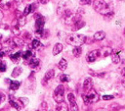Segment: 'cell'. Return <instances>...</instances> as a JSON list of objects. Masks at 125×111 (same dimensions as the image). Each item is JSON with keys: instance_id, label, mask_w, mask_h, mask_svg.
Returning <instances> with one entry per match:
<instances>
[{"instance_id": "1", "label": "cell", "mask_w": 125, "mask_h": 111, "mask_svg": "<svg viewBox=\"0 0 125 111\" xmlns=\"http://www.w3.org/2000/svg\"><path fill=\"white\" fill-rule=\"evenodd\" d=\"M86 39L87 37L83 35H75V34H73V35H69L66 37V41L72 45V46H80L82 45L84 42H86Z\"/></svg>"}, {"instance_id": "2", "label": "cell", "mask_w": 125, "mask_h": 111, "mask_svg": "<svg viewBox=\"0 0 125 111\" xmlns=\"http://www.w3.org/2000/svg\"><path fill=\"white\" fill-rule=\"evenodd\" d=\"M93 7H94L95 11H97L98 13L102 14L104 16L111 11L110 6L104 1V0H95L93 2Z\"/></svg>"}, {"instance_id": "3", "label": "cell", "mask_w": 125, "mask_h": 111, "mask_svg": "<svg viewBox=\"0 0 125 111\" xmlns=\"http://www.w3.org/2000/svg\"><path fill=\"white\" fill-rule=\"evenodd\" d=\"M99 98H100L99 93L93 89L82 94V99H83L84 103L87 104V105H90V104H93V103L97 102L99 100Z\"/></svg>"}, {"instance_id": "4", "label": "cell", "mask_w": 125, "mask_h": 111, "mask_svg": "<svg viewBox=\"0 0 125 111\" xmlns=\"http://www.w3.org/2000/svg\"><path fill=\"white\" fill-rule=\"evenodd\" d=\"M64 92H65V89H64V86L63 85H59L56 90L54 91V99L57 103H60V102H63L64 101Z\"/></svg>"}, {"instance_id": "5", "label": "cell", "mask_w": 125, "mask_h": 111, "mask_svg": "<svg viewBox=\"0 0 125 111\" xmlns=\"http://www.w3.org/2000/svg\"><path fill=\"white\" fill-rule=\"evenodd\" d=\"M44 24H45V19L40 14H36L35 15V29L36 30H43Z\"/></svg>"}, {"instance_id": "6", "label": "cell", "mask_w": 125, "mask_h": 111, "mask_svg": "<svg viewBox=\"0 0 125 111\" xmlns=\"http://www.w3.org/2000/svg\"><path fill=\"white\" fill-rule=\"evenodd\" d=\"M101 55V53H100V50H92L90 51L88 54H87V56H86V60L88 62H94L98 59V57Z\"/></svg>"}, {"instance_id": "7", "label": "cell", "mask_w": 125, "mask_h": 111, "mask_svg": "<svg viewBox=\"0 0 125 111\" xmlns=\"http://www.w3.org/2000/svg\"><path fill=\"white\" fill-rule=\"evenodd\" d=\"M93 88V81L91 78H86L84 83H83V91L84 92H89L90 90H92Z\"/></svg>"}, {"instance_id": "8", "label": "cell", "mask_w": 125, "mask_h": 111, "mask_svg": "<svg viewBox=\"0 0 125 111\" xmlns=\"http://www.w3.org/2000/svg\"><path fill=\"white\" fill-rule=\"evenodd\" d=\"M55 77V70L51 69V70H49L45 73L44 75V80L45 81H50V80H52L53 78Z\"/></svg>"}, {"instance_id": "9", "label": "cell", "mask_w": 125, "mask_h": 111, "mask_svg": "<svg viewBox=\"0 0 125 111\" xmlns=\"http://www.w3.org/2000/svg\"><path fill=\"white\" fill-rule=\"evenodd\" d=\"M56 111H68V106L66 102H60L58 103L57 107H56Z\"/></svg>"}, {"instance_id": "10", "label": "cell", "mask_w": 125, "mask_h": 111, "mask_svg": "<svg viewBox=\"0 0 125 111\" xmlns=\"http://www.w3.org/2000/svg\"><path fill=\"white\" fill-rule=\"evenodd\" d=\"M105 37H106V33L103 32V31L97 32V33L94 35V39H95V40H103Z\"/></svg>"}, {"instance_id": "11", "label": "cell", "mask_w": 125, "mask_h": 111, "mask_svg": "<svg viewBox=\"0 0 125 111\" xmlns=\"http://www.w3.org/2000/svg\"><path fill=\"white\" fill-rule=\"evenodd\" d=\"M100 53H101V55H103L104 57H107L112 53V49L110 47H104V48H102V50H100Z\"/></svg>"}, {"instance_id": "12", "label": "cell", "mask_w": 125, "mask_h": 111, "mask_svg": "<svg viewBox=\"0 0 125 111\" xmlns=\"http://www.w3.org/2000/svg\"><path fill=\"white\" fill-rule=\"evenodd\" d=\"M63 44H61V43H56L55 44V46H54V48H53V54L54 55H58V54H60L62 51H63Z\"/></svg>"}, {"instance_id": "13", "label": "cell", "mask_w": 125, "mask_h": 111, "mask_svg": "<svg viewBox=\"0 0 125 111\" xmlns=\"http://www.w3.org/2000/svg\"><path fill=\"white\" fill-rule=\"evenodd\" d=\"M58 67H59V69H60L61 71H65V70L66 69V67H67V62H66V60L64 59V58H62V59L60 60V62L58 63Z\"/></svg>"}, {"instance_id": "14", "label": "cell", "mask_w": 125, "mask_h": 111, "mask_svg": "<svg viewBox=\"0 0 125 111\" xmlns=\"http://www.w3.org/2000/svg\"><path fill=\"white\" fill-rule=\"evenodd\" d=\"M20 85H21V83L18 82V81H12L10 82V87L9 89L11 91H17L19 88H20Z\"/></svg>"}, {"instance_id": "15", "label": "cell", "mask_w": 125, "mask_h": 111, "mask_svg": "<svg viewBox=\"0 0 125 111\" xmlns=\"http://www.w3.org/2000/svg\"><path fill=\"white\" fill-rule=\"evenodd\" d=\"M82 53V49L80 46H74V48L72 49V54L75 57H80V55Z\"/></svg>"}, {"instance_id": "16", "label": "cell", "mask_w": 125, "mask_h": 111, "mask_svg": "<svg viewBox=\"0 0 125 111\" xmlns=\"http://www.w3.org/2000/svg\"><path fill=\"white\" fill-rule=\"evenodd\" d=\"M21 56H22V53L19 51V52L10 54V59H11L13 62H18V60H19V58H20Z\"/></svg>"}, {"instance_id": "17", "label": "cell", "mask_w": 125, "mask_h": 111, "mask_svg": "<svg viewBox=\"0 0 125 111\" xmlns=\"http://www.w3.org/2000/svg\"><path fill=\"white\" fill-rule=\"evenodd\" d=\"M110 56H111V60H112V62L114 64H118L120 62V57H119V55L117 53H115V52L112 51V53L110 54Z\"/></svg>"}, {"instance_id": "18", "label": "cell", "mask_w": 125, "mask_h": 111, "mask_svg": "<svg viewBox=\"0 0 125 111\" xmlns=\"http://www.w3.org/2000/svg\"><path fill=\"white\" fill-rule=\"evenodd\" d=\"M74 25V27H73V31H77V30H79V29H81V28H83L84 26H85V23L83 22V21H78V22H76L75 24H73Z\"/></svg>"}, {"instance_id": "19", "label": "cell", "mask_w": 125, "mask_h": 111, "mask_svg": "<svg viewBox=\"0 0 125 111\" xmlns=\"http://www.w3.org/2000/svg\"><path fill=\"white\" fill-rule=\"evenodd\" d=\"M13 42H14L15 47H21V46H22V45H23V40H22V39H21V38H19V37H15V38H13Z\"/></svg>"}, {"instance_id": "20", "label": "cell", "mask_w": 125, "mask_h": 111, "mask_svg": "<svg viewBox=\"0 0 125 111\" xmlns=\"http://www.w3.org/2000/svg\"><path fill=\"white\" fill-rule=\"evenodd\" d=\"M22 70L21 67H16V68H14V70H13V72H12V77H13V78L19 77V76L22 74Z\"/></svg>"}, {"instance_id": "21", "label": "cell", "mask_w": 125, "mask_h": 111, "mask_svg": "<svg viewBox=\"0 0 125 111\" xmlns=\"http://www.w3.org/2000/svg\"><path fill=\"white\" fill-rule=\"evenodd\" d=\"M22 57L24 59V60H28V59H30L32 58V52L30 50H27L26 52H23L22 55Z\"/></svg>"}, {"instance_id": "22", "label": "cell", "mask_w": 125, "mask_h": 111, "mask_svg": "<svg viewBox=\"0 0 125 111\" xmlns=\"http://www.w3.org/2000/svg\"><path fill=\"white\" fill-rule=\"evenodd\" d=\"M39 63H40V61H39L38 59H36V58H30L29 66H30L31 68H36V67L39 65Z\"/></svg>"}, {"instance_id": "23", "label": "cell", "mask_w": 125, "mask_h": 111, "mask_svg": "<svg viewBox=\"0 0 125 111\" xmlns=\"http://www.w3.org/2000/svg\"><path fill=\"white\" fill-rule=\"evenodd\" d=\"M67 100L69 102V104H73V103H76V99H75V96L73 95V93L69 92L67 94Z\"/></svg>"}, {"instance_id": "24", "label": "cell", "mask_w": 125, "mask_h": 111, "mask_svg": "<svg viewBox=\"0 0 125 111\" xmlns=\"http://www.w3.org/2000/svg\"><path fill=\"white\" fill-rule=\"evenodd\" d=\"M69 80H70V78H69L68 75L62 74V75L60 76V81H61L62 83H67V82H69Z\"/></svg>"}, {"instance_id": "25", "label": "cell", "mask_w": 125, "mask_h": 111, "mask_svg": "<svg viewBox=\"0 0 125 111\" xmlns=\"http://www.w3.org/2000/svg\"><path fill=\"white\" fill-rule=\"evenodd\" d=\"M9 103H10V105H11V106H13L14 108H16L17 110H20V109H21V106L19 105V103H18L16 100L10 99V100H9Z\"/></svg>"}, {"instance_id": "26", "label": "cell", "mask_w": 125, "mask_h": 111, "mask_svg": "<svg viewBox=\"0 0 125 111\" xmlns=\"http://www.w3.org/2000/svg\"><path fill=\"white\" fill-rule=\"evenodd\" d=\"M31 45H32V48H38L41 44H40V41L38 39H33L31 42Z\"/></svg>"}, {"instance_id": "27", "label": "cell", "mask_w": 125, "mask_h": 111, "mask_svg": "<svg viewBox=\"0 0 125 111\" xmlns=\"http://www.w3.org/2000/svg\"><path fill=\"white\" fill-rule=\"evenodd\" d=\"M19 100H20V102H21L23 106H26V105L29 104V99L26 98V97H21V98H19Z\"/></svg>"}, {"instance_id": "28", "label": "cell", "mask_w": 125, "mask_h": 111, "mask_svg": "<svg viewBox=\"0 0 125 111\" xmlns=\"http://www.w3.org/2000/svg\"><path fill=\"white\" fill-rule=\"evenodd\" d=\"M12 32H13V34H15L16 36L20 35V30H19V25H18V26H14V27L12 28Z\"/></svg>"}, {"instance_id": "29", "label": "cell", "mask_w": 125, "mask_h": 111, "mask_svg": "<svg viewBox=\"0 0 125 111\" xmlns=\"http://www.w3.org/2000/svg\"><path fill=\"white\" fill-rule=\"evenodd\" d=\"M70 111H79V108H78L77 103L70 104Z\"/></svg>"}, {"instance_id": "30", "label": "cell", "mask_w": 125, "mask_h": 111, "mask_svg": "<svg viewBox=\"0 0 125 111\" xmlns=\"http://www.w3.org/2000/svg\"><path fill=\"white\" fill-rule=\"evenodd\" d=\"M90 74L93 75V76L99 77V78H103V77L106 75V73H94V72H91V71H90Z\"/></svg>"}, {"instance_id": "31", "label": "cell", "mask_w": 125, "mask_h": 111, "mask_svg": "<svg viewBox=\"0 0 125 111\" xmlns=\"http://www.w3.org/2000/svg\"><path fill=\"white\" fill-rule=\"evenodd\" d=\"M80 4L81 5H89V4H91L92 3V1L91 0H80Z\"/></svg>"}, {"instance_id": "32", "label": "cell", "mask_w": 125, "mask_h": 111, "mask_svg": "<svg viewBox=\"0 0 125 111\" xmlns=\"http://www.w3.org/2000/svg\"><path fill=\"white\" fill-rule=\"evenodd\" d=\"M6 71V64L3 62H0V72H5Z\"/></svg>"}, {"instance_id": "33", "label": "cell", "mask_w": 125, "mask_h": 111, "mask_svg": "<svg viewBox=\"0 0 125 111\" xmlns=\"http://www.w3.org/2000/svg\"><path fill=\"white\" fill-rule=\"evenodd\" d=\"M23 16H28L29 14H30V11H29V5L24 8V10H23Z\"/></svg>"}, {"instance_id": "34", "label": "cell", "mask_w": 125, "mask_h": 111, "mask_svg": "<svg viewBox=\"0 0 125 111\" xmlns=\"http://www.w3.org/2000/svg\"><path fill=\"white\" fill-rule=\"evenodd\" d=\"M112 98H113L112 95H104V96H103V99H104V100H110V99H112Z\"/></svg>"}, {"instance_id": "35", "label": "cell", "mask_w": 125, "mask_h": 111, "mask_svg": "<svg viewBox=\"0 0 125 111\" xmlns=\"http://www.w3.org/2000/svg\"><path fill=\"white\" fill-rule=\"evenodd\" d=\"M47 107H48L47 103H46V102H42V104H41V108H42V110H43V111H45Z\"/></svg>"}, {"instance_id": "36", "label": "cell", "mask_w": 125, "mask_h": 111, "mask_svg": "<svg viewBox=\"0 0 125 111\" xmlns=\"http://www.w3.org/2000/svg\"><path fill=\"white\" fill-rule=\"evenodd\" d=\"M49 0H38V2L41 3V4H47Z\"/></svg>"}, {"instance_id": "37", "label": "cell", "mask_w": 125, "mask_h": 111, "mask_svg": "<svg viewBox=\"0 0 125 111\" xmlns=\"http://www.w3.org/2000/svg\"><path fill=\"white\" fill-rule=\"evenodd\" d=\"M4 99H5V95H4V94H2V93H0V103H1Z\"/></svg>"}, {"instance_id": "38", "label": "cell", "mask_w": 125, "mask_h": 111, "mask_svg": "<svg viewBox=\"0 0 125 111\" xmlns=\"http://www.w3.org/2000/svg\"><path fill=\"white\" fill-rule=\"evenodd\" d=\"M96 111H110V110L107 109V108H99V109H97Z\"/></svg>"}, {"instance_id": "39", "label": "cell", "mask_w": 125, "mask_h": 111, "mask_svg": "<svg viewBox=\"0 0 125 111\" xmlns=\"http://www.w3.org/2000/svg\"><path fill=\"white\" fill-rule=\"evenodd\" d=\"M115 111H125V107H119V108H117Z\"/></svg>"}, {"instance_id": "40", "label": "cell", "mask_w": 125, "mask_h": 111, "mask_svg": "<svg viewBox=\"0 0 125 111\" xmlns=\"http://www.w3.org/2000/svg\"><path fill=\"white\" fill-rule=\"evenodd\" d=\"M3 19V12L0 10V22H1V20Z\"/></svg>"}, {"instance_id": "41", "label": "cell", "mask_w": 125, "mask_h": 111, "mask_svg": "<svg viewBox=\"0 0 125 111\" xmlns=\"http://www.w3.org/2000/svg\"><path fill=\"white\" fill-rule=\"evenodd\" d=\"M121 74H122L123 77H125V68H123V69L121 70Z\"/></svg>"}, {"instance_id": "42", "label": "cell", "mask_w": 125, "mask_h": 111, "mask_svg": "<svg viewBox=\"0 0 125 111\" xmlns=\"http://www.w3.org/2000/svg\"><path fill=\"white\" fill-rule=\"evenodd\" d=\"M121 84L123 85V87H125V77H124V79L121 81Z\"/></svg>"}, {"instance_id": "43", "label": "cell", "mask_w": 125, "mask_h": 111, "mask_svg": "<svg viewBox=\"0 0 125 111\" xmlns=\"http://www.w3.org/2000/svg\"><path fill=\"white\" fill-rule=\"evenodd\" d=\"M16 2H18V3H20V2H22V0H15Z\"/></svg>"}, {"instance_id": "44", "label": "cell", "mask_w": 125, "mask_h": 111, "mask_svg": "<svg viewBox=\"0 0 125 111\" xmlns=\"http://www.w3.org/2000/svg\"><path fill=\"white\" fill-rule=\"evenodd\" d=\"M1 39H2V35L0 34V40H1Z\"/></svg>"}, {"instance_id": "45", "label": "cell", "mask_w": 125, "mask_h": 111, "mask_svg": "<svg viewBox=\"0 0 125 111\" xmlns=\"http://www.w3.org/2000/svg\"><path fill=\"white\" fill-rule=\"evenodd\" d=\"M2 48H3V47H2V45H1V44H0V50H1Z\"/></svg>"}, {"instance_id": "46", "label": "cell", "mask_w": 125, "mask_h": 111, "mask_svg": "<svg viewBox=\"0 0 125 111\" xmlns=\"http://www.w3.org/2000/svg\"><path fill=\"white\" fill-rule=\"evenodd\" d=\"M1 2H2V0H0V3H1Z\"/></svg>"}, {"instance_id": "47", "label": "cell", "mask_w": 125, "mask_h": 111, "mask_svg": "<svg viewBox=\"0 0 125 111\" xmlns=\"http://www.w3.org/2000/svg\"><path fill=\"white\" fill-rule=\"evenodd\" d=\"M124 35H125V29H124Z\"/></svg>"}, {"instance_id": "48", "label": "cell", "mask_w": 125, "mask_h": 111, "mask_svg": "<svg viewBox=\"0 0 125 111\" xmlns=\"http://www.w3.org/2000/svg\"><path fill=\"white\" fill-rule=\"evenodd\" d=\"M0 62H1V61H0Z\"/></svg>"}]
</instances>
